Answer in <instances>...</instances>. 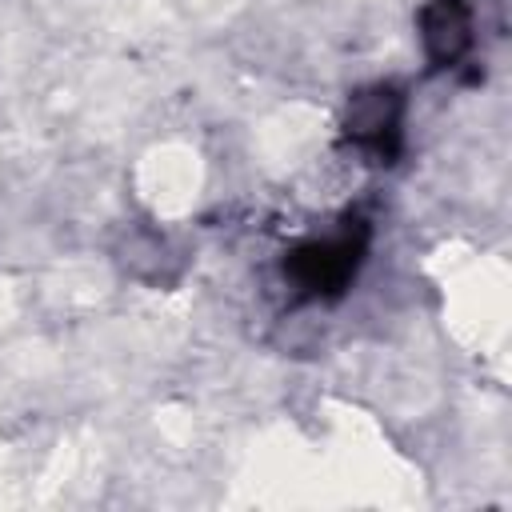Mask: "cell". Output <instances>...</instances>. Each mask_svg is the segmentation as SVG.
Here are the masks:
<instances>
[{
  "label": "cell",
  "instance_id": "cell-1",
  "mask_svg": "<svg viewBox=\"0 0 512 512\" xmlns=\"http://www.w3.org/2000/svg\"><path fill=\"white\" fill-rule=\"evenodd\" d=\"M364 252H368V220L356 216L340 232H332L324 240L300 244L284 260V276L292 280V288L300 296H308V300H332V296H340L352 284Z\"/></svg>",
  "mask_w": 512,
  "mask_h": 512
},
{
  "label": "cell",
  "instance_id": "cell-2",
  "mask_svg": "<svg viewBox=\"0 0 512 512\" xmlns=\"http://www.w3.org/2000/svg\"><path fill=\"white\" fill-rule=\"evenodd\" d=\"M400 120H404V96L392 84H372L348 100L344 136L380 164H392L400 152Z\"/></svg>",
  "mask_w": 512,
  "mask_h": 512
},
{
  "label": "cell",
  "instance_id": "cell-3",
  "mask_svg": "<svg viewBox=\"0 0 512 512\" xmlns=\"http://www.w3.org/2000/svg\"><path fill=\"white\" fill-rule=\"evenodd\" d=\"M420 40L432 68H452L472 48V8L468 0H428L420 8Z\"/></svg>",
  "mask_w": 512,
  "mask_h": 512
}]
</instances>
